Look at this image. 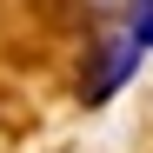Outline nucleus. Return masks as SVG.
I'll list each match as a JSON object with an SVG mask.
<instances>
[{"label":"nucleus","mask_w":153,"mask_h":153,"mask_svg":"<svg viewBox=\"0 0 153 153\" xmlns=\"http://www.w3.org/2000/svg\"><path fill=\"white\" fill-rule=\"evenodd\" d=\"M126 20H133V27H126V40L146 53V47H153V0H133V7H126Z\"/></svg>","instance_id":"obj_2"},{"label":"nucleus","mask_w":153,"mask_h":153,"mask_svg":"<svg viewBox=\"0 0 153 153\" xmlns=\"http://www.w3.org/2000/svg\"><path fill=\"white\" fill-rule=\"evenodd\" d=\"M133 67H140V47L126 40V33H107L100 40V53H93V67H87V107H100V100H113L126 80H133Z\"/></svg>","instance_id":"obj_1"}]
</instances>
